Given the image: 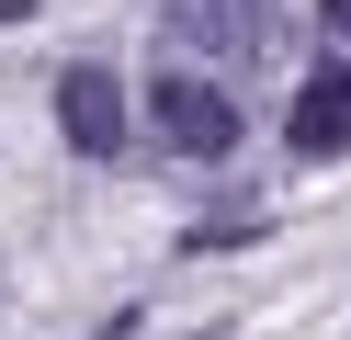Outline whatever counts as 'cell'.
Here are the masks:
<instances>
[{
  "label": "cell",
  "instance_id": "obj_1",
  "mask_svg": "<svg viewBox=\"0 0 351 340\" xmlns=\"http://www.w3.org/2000/svg\"><path fill=\"white\" fill-rule=\"evenodd\" d=\"M147 113H159V136H170L182 159H227V148H238V102H227V80L170 68V80L147 91Z\"/></svg>",
  "mask_w": 351,
  "mask_h": 340
},
{
  "label": "cell",
  "instance_id": "obj_2",
  "mask_svg": "<svg viewBox=\"0 0 351 340\" xmlns=\"http://www.w3.org/2000/svg\"><path fill=\"white\" fill-rule=\"evenodd\" d=\"M57 125H69L80 159H114L125 148V80L114 68H69V80H57Z\"/></svg>",
  "mask_w": 351,
  "mask_h": 340
},
{
  "label": "cell",
  "instance_id": "obj_4",
  "mask_svg": "<svg viewBox=\"0 0 351 340\" xmlns=\"http://www.w3.org/2000/svg\"><path fill=\"white\" fill-rule=\"evenodd\" d=\"M170 34H182L193 57H250V45L272 34V12H261V0H170Z\"/></svg>",
  "mask_w": 351,
  "mask_h": 340
},
{
  "label": "cell",
  "instance_id": "obj_3",
  "mask_svg": "<svg viewBox=\"0 0 351 340\" xmlns=\"http://www.w3.org/2000/svg\"><path fill=\"white\" fill-rule=\"evenodd\" d=\"M295 159H351V68H306L295 91Z\"/></svg>",
  "mask_w": 351,
  "mask_h": 340
},
{
  "label": "cell",
  "instance_id": "obj_7",
  "mask_svg": "<svg viewBox=\"0 0 351 340\" xmlns=\"http://www.w3.org/2000/svg\"><path fill=\"white\" fill-rule=\"evenodd\" d=\"M193 340H215V329H193Z\"/></svg>",
  "mask_w": 351,
  "mask_h": 340
},
{
  "label": "cell",
  "instance_id": "obj_6",
  "mask_svg": "<svg viewBox=\"0 0 351 340\" xmlns=\"http://www.w3.org/2000/svg\"><path fill=\"white\" fill-rule=\"evenodd\" d=\"M12 23H23V0H0V34H12Z\"/></svg>",
  "mask_w": 351,
  "mask_h": 340
},
{
  "label": "cell",
  "instance_id": "obj_5",
  "mask_svg": "<svg viewBox=\"0 0 351 340\" xmlns=\"http://www.w3.org/2000/svg\"><path fill=\"white\" fill-rule=\"evenodd\" d=\"M317 23H328V34H351V0H317Z\"/></svg>",
  "mask_w": 351,
  "mask_h": 340
}]
</instances>
